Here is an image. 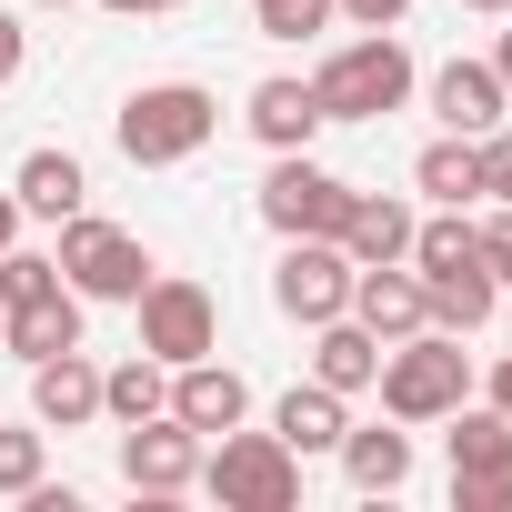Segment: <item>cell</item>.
Here are the masks:
<instances>
[{
    "label": "cell",
    "instance_id": "1",
    "mask_svg": "<svg viewBox=\"0 0 512 512\" xmlns=\"http://www.w3.org/2000/svg\"><path fill=\"white\" fill-rule=\"evenodd\" d=\"M211 131H221V101H211L201 81H141V91L111 111V141H121L131 171H171V161L211 151Z\"/></svg>",
    "mask_w": 512,
    "mask_h": 512
},
{
    "label": "cell",
    "instance_id": "2",
    "mask_svg": "<svg viewBox=\"0 0 512 512\" xmlns=\"http://www.w3.org/2000/svg\"><path fill=\"white\" fill-rule=\"evenodd\" d=\"M412 91H422V71H412V51H402L392 31H352V41L322 51V71H312L322 121H392Z\"/></svg>",
    "mask_w": 512,
    "mask_h": 512
},
{
    "label": "cell",
    "instance_id": "3",
    "mask_svg": "<svg viewBox=\"0 0 512 512\" xmlns=\"http://www.w3.org/2000/svg\"><path fill=\"white\" fill-rule=\"evenodd\" d=\"M382 412L392 422H412V432H432L442 412H462L472 402V352H462V332H412V342H382Z\"/></svg>",
    "mask_w": 512,
    "mask_h": 512
},
{
    "label": "cell",
    "instance_id": "4",
    "mask_svg": "<svg viewBox=\"0 0 512 512\" xmlns=\"http://www.w3.org/2000/svg\"><path fill=\"white\" fill-rule=\"evenodd\" d=\"M201 492L221 502V512H292L302 502V452L282 442V432H211V452H201Z\"/></svg>",
    "mask_w": 512,
    "mask_h": 512
},
{
    "label": "cell",
    "instance_id": "5",
    "mask_svg": "<svg viewBox=\"0 0 512 512\" xmlns=\"http://www.w3.org/2000/svg\"><path fill=\"white\" fill-rule=\"evenodd\" d=\"M251 201H262V221L282 241H342V221H352V181L322 171L312 151H272V171H262Z\"/></svg>",
    "mask_w": 512,
    "mask_h": 512
},
{
    "label": "cell",
    "instance_id": "6",
    "mask_svg": "<svg viewBox=\"0 0 512 512\" xmlns=\"http://www.w3.org/2000/svg\"><path fill=\"white\" fill-rule=\"evenodd\" d=\"M61 282L81 292V302H141V282H151V251H141V231H121V221H101V211H71L61 221Z\"/></svg>",
    "mask_w": 512,
    "mask_h": 512
},
{
    "label": "cell",
    "instance_id": "7",
    "mask_svg": "<svg viewBox=\"0 0 512 512\" xmlns=\"http://www.w3.org/2000/svg\"><path fill=\"white\" fill-rule=\"evenodd\" d=\"M141 352L151 362H201V352H221V302H211V282H191V272H151L141 282Z\"/></svg>",
    "mask_w": 512,
    "mask_h": 512
},
{
    "label": "cell",
    "instance_id": "8",
    "mask_svg": "<svg viewBox=\"0 0 512 512\" xmlns=\"http://www.w3.org/2000/svg\"><path fill=\"white\" fill-rule=\"evenodd\" d=\"M442 442H452V512H512V422L492 402H462L442 412Z\"/></svg>",
    "mask_w": 512,
    "mask_h": 512
},
{
    "label": "cell",
    "instance_id": "9",
    "mask_svg": "<svg viewBox=\"0 0 512 512\" xmlns=\"http://www.w3.org/2000/svg\"><path fill=\"white\" fill-rule=\"evenodd\" d=\"M201 432L181 422V412H151V422H121V482L141 492V502H171V492H191L201 482Z\"/></svg>",
    "mask_w": 512,
    "mask_h": 512
},
{
    "label": "cell",
    "instance_id": "10",
    "mask_svg": "<svg viewBox=\"0 0 512 512\" xmlns=\"http://www.w3.org/2000/svg\"><path fill=\"white\" fill-rule=\"evenodd\" d=\"M272 302H282V322H332V312H352V251L342 241H282V262H272Z\"/></svg>",
    "mask_w": 512,
    "mask_h": 512
},
{
    "label": "cell",
    "instance_id": "11",
    "mask_svg": "<svg viewBox=\"0 0 512 512\" xmlns=\"http://www.w3.org/2000/svg\"><path fill=\"white\" fill-rule=\"evenodd\" d=\"M422 101H432V121H442V131H462V141H482L492 121H512V91H502V71H492V61H442V71L422 81Z\"/></svg>",
    "mask_w": 512,
    "mask_h": 512
},
{
    "label": "cell",
    "instance_id": "12",
    "mask_svg": "<svg viewBox=\"0 0 512 512\" xmlns=\"http://www.w3.org/2000/svg\"><path fill=\"white\" fill-rule=\"evenodd\" d=\"M241 131L262 141V151H312L332 121H322V101H312V81H292V71H272V81H251V101H241Z\"/></svg>",
    "mask_w": 512,
    "mask_h": 512
},
{
    "label": "cell",
    "instance_id": "13",
    "mask_svg": "<svg viewBox=\"0 0 512 512\" xmlns=\"http://www.w3.org/2000/svg\"><path fill=\"white\" fill-rule=\"evenodd\" d=\"M31 422L41 432H81V422H101V362L71 342V352H51V362H31Z\"/></svg>",
    "mask_w": 512,
    "mask_h": 512
},
{
    "label": "cell",
    "instance_id": "14",
    "mask_svg": "<svg viewBox=\"0 0 512 512\" xmlns=\"http://www.w3.org/2000/svg\"><path fill=\"white\" fill-rule=\"evenodd\" d=\"M352 322L372 332V342H412L432 312H422V272L412 262H372V272H352Z\"/></svg>",
    "mask_w": 512,
    "mask_h": 512
},
{
    "label": "cell",
    "instance_id": "15",
    "mask_svg": "<svg viewBox=\"0 0 512 512\" xmlns=\"http://www.w3.org/2000/svg\"><path fill=\"white\" fill-rule=\"evenodd\" d=\"M171 412L211 442V432H231V422H251V382L221 362V352H201V362H181L171 372Z\"/></svg>",
    "mask_w": 512,
    "mask_h": 512
},
{
    "label": "cell",
    "instance_id": "16",
    "mask_svg": "<svg viewBox=\"0 0 512 512\" xmlns=\"http://www.w3.org/2000/svg\"><path fill=\"white\" fill-rule=\"evenodd\" d=\"M11 191H21V211H31V221H71V211H91V171H81V151H61V141L21 151Z\"/></svg>",
    "mask_w": 512,
    "mask_h": 512
},
{
    "label": "cell",
    "instance_id": "17",
    "mask_svg": "<svg viewBox=\"0 0 512 512\" xmlns=\"http://www.w3.org/2000/svg\"><path fill=\"white\" fill-rule=\"evenodd\" d=\"M312 382H322V392H342V402H362V392L382 382V342H372L352 312L312 322Z\"/></svg>",
    "mask_w": 512,
    "mask_h": 512
},
{
    "label": "cell",
    "instance_id": "18",
    "mask_svg": "<svg viewBox=\"0 0 512 512\" xmlns=\"http://www.w3.org/2000/svg\"><path fill=\"white\" fill-rule=\"evenodd\" d=\"M332 452H342L352 492H402V482H412V422H392V412H382V422H342Z\"/></svg>",
    "mask_w": 512,
    "mask_h": 512
},
{
    "label": "cell",
    "instance_id": "19",
    "mask_svg": "<svg viewBox=\"0 0 512 512\" xmlns=\"http://www.w3.org/2000/svg\"><path fill=\"white\" fill-rule=\"evenodd\" d=\"M412 201H392V191H352V221H342V251H352V272H372V262H412Z\"/></svg>",
    "mask_w": 512,
    "mask_h": 512
},
{
    "label": "cell",
    "instance_id": "20",
    "mask_svg": "<svg viewBox=\"0 0 512 512\" xmlns=\"http://www.w3.org/2000/svg\"><path fill=\"white\" fill-rule=\"evenodd\" d=\"M81 312H91V302H81L71 282H61L51 302H21V312H0V352H21V362H51V352H71V342H81Z\"/></svg>",
    "mask_w": 512,
    "mask_h": 512
},
{
    "label": "cell",
    "instance_id": "21",
    "mask_svg": "<svg viewBox=\"0 0 512 512\" xmlns=\"http://www.w3.org/2000/svg\"><path fill=\"white\" fill-rule=\"evenodd\" d=\"M422 312H432V332H492V312H502V282L482 272V262H462V272H432L422 282Z\"/></svg>",
    "mask_w": 512,
    "mask_h": 512
},
{
    "label": "cell",
    "instance_id": "22",
    "mask_svg": "<svg viewBox=\"0 0 512 512\" xmlns=\"http://www.w3.org/2000/svg\"><path fill=\"white\" fill-rule=\"evenodd\" d=\"M342 422H352V402H342V392H322V382H292V392L272 402V432H282L302 462H312V452H332V442H342Z\"/></svg>",
    "mask_w": 512,
    "mask_h": 512
},
{
    "label": "cell",
    "instance_id": "23",
    "mask_svg": "<svg viewBox=\"0 0 512 512\" xmlns=\"http://www.w3.org/2000/svg\"><path fill=\"white\" fill-rule=\"evenodd\" d=\"M412 191H422L432 211H472V201H482V171H472V141H462V131L422 141V161H412Z\"/></svg>",
    "mask_w": 512,
    "mask_h": 512
},
{
    "label": "cell",
    "instance_id": "24",
    "mask_svg": "<svg viewBox=\"0 0 512 512\" xmlns=\"http://www.w3.org/2000/svg\"><path fill=\"white\" fill-rule=\"evenodd\" d=\"M151 412H171V362H151V352L111 362L101 372V422H151Z\"/></svg>",
    "mask_w": 512,
    "mask_h": 512
},
{
    "label": "cell",
    "instance_id": "25",
    "mask_svg": "<svg viewBox=\"0 0 512 512\" xmlns=\"http://www.w3.org/2000/svg\"><path fill=\"white\" fill-rule=\"evenodd\" d=\"M41 472H51V432L41 422H0V502H21Z\"/></svg>",
    "mask_w": 512,
    "mask_h": 512
},
{
    "label": "cell",
    "instance_id": "26",
    "mask_svg": "<svg viewBox=\"0 0 512 512\" xmlns=\"http://www.w3.org/2000/svg\"><path fill=\"white\" fill-rule=\"evenodd\" d=\"M342 21V0H251V31L262 41H322Z\"/></svg>",
    "mask_w": 512,
    "mask_h": 512
},
{
    "label": "cell",
    "instance_id": "27",
    "mask_svg": "<svg viewBox=\"0 0 512 512\" xmlns=\"http://www.w3.org/2000/svg\"><path fill=\"white\" fill-rule=\"evenodd\" d=\"M61 292V262H51V251H0V312H21V302H51Z\"/></svg>",
    "mask_w": 512,
    "mask_h": 512
},
{
    "label": "cell",
    "instance_id": "28",
    "mask_svg": "<svg viewBox=\"0 0 512 512\" xmlns=\"http://www.w3.org/2000/svg\"><path fill=\"white\" fill-rule=\"evenodd\" d=\"M472 171H482V201H512V121H492L472 141Z\"/></svg>",
    "mask_w": 512,
    "mask_h": 512
},
{
    "label": "cell",
    "instance_id": "29",
    "mask_svg": "<svg viewBox=\"0 0 512 512\" xmlns=\"http://www.w3.org/2000/svg\"><path fill=\"white\" fill-rule=\"evenodd\" d=\"M472 241H482V272H492V282H512V201H492V211L472 221Z\"/></svg>",
    "mask_w": 512,
    "mask_h": 512
},
{
    "label": "cell",
    "instance_id": "30",
    "mask_svg": "<svg viewBox=\"0 0 512 512\" xmlns=\"http://www.w3.org/2000/svg\"><path fill=\"white\" fill-rule=\"evenodd\" d=\"M21 61H31V31H21V11H0V91L21 81Z\"/></svg>",
    "mask_w": 512,
    "mask_h": 512
},
{
    "label": "cell",
    "instance_id": "31",
    "mask_svg": "<svg viewBox=\"0 0 512 512\" xmlns=\"http://www.w3.org/2000/svg\"><path fill=\"white\" fill-rule=\"evenodd\" d=\"M402 11H412V0H342L352 31H402Z\"/></svg>",
    "mask_w": 512,
    "mask_h": 512
},
{
    "label": "cell",
    "instance_id": "32",
    "mask_svg": "<svg viewBox=\"0 0 512 512\" xmlns=\"http://www.w3.org/2000/svg\"><path fill=\"white\" fill-rule=\"evenodd\" d=\"M482 402H492V412H502V422H512V352H502V362H492V372H482Z\"/></svg>",
    "mask_w": 512,
    "mask_h": 512
},
{
    "label": "cell",
    "instance_id": "33",
    "mask_svg": "<svg viewBox=\"0 0 512 512\" xmlns=\"http://www.w3.org/2000/svg\"><path fill=\"white\" fill-rule=\"evenodd\" d=\"M101 11H121V21H161V11H181V0H101Z\"/></svg>",
    "mask_w": 512,
    "mask_h": 512
},
{
    "label": "cell",
    "instance_id": "34",
    "mask_svg": "<svg viewBox=\"0 0 512 512\" xmlns=\"http://www.w3.org/2000/svg\"><path fill=\"white\" fill-rule=\"evenodd\" d=\"M21 221H31V211H21V191H0V251L21 241Z\"/></svg>",
    "mask_w": 512,
    "mask_h": 512
},
{
    "label": "cell",
    "instance_id": "35",
    "mask_svg": "<svg viewBox=\"0 0 512 512\" xmlns=\"http://www.w3.org/2000/svg\"><path fill=\"white\" fill-rule=\"evenodd\" d=\"M492 71H502V91H512V31H502V41H492Z\"/></svg>",
    "mask_w": 512,
    "mask_h": 512
},
{
    "label": "cell",
    "instance_id": "36",
    "mask_svg": "<svg viewBox=\"0 0 512 512\" xmlns=\"http://www.w3.org/2000/svg\"><path fill=\"white\" fill-rule=\"evenodd\" d=\"M462 11H482V21H502V11H512V0H462Z\"/></svg>",
    "mask_w": 512,
    "mask_h": 512
},
{
    "label": "cell",
    "instance_id": "37",
    "mask_svg": "<svg viewBox=\"0 0 512 512\" xmlns=\"http://www.w3.org/2000/svg\"><path fill=\"white\" fill-rule=\"evenodd\" d=\"M41 11H81V0H41Z\"/></svg>",
    "mask_w": 512,
    "mask_h": 512
}]
</instances>
